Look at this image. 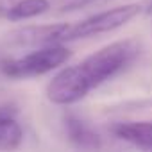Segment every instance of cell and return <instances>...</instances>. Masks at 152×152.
<instances>
[{
	"instance_id": "6da1fadb",
	"label": "cell",
	"mask_w": 152,
	"mask_h": 152,
	"mask_svg": "<svg viewBox=\"0 0 152 152\" xmlns=\"http://www.w3.org/2000/svg\"><path fill=\"white\" fill-rule=\"evenodd\" d=\"M138 52L140 47L132 39L113 41L83 61L59 70L48 81L45 95L56 106H72L127 68Z\"/></svg>"
},
{
	"instance_id": "7a4b0ae2",
	"label": "cell",
	"mask_w": 152,
	"mask_h": 152,
	"mask_svg": "<svg viewBox=\"0 0 152 152\" xmlns=\"http://www.w3.org/2000/svg\"><path fill=\"white\" fill-rule=\"evenodd\" d=\"M140 9H141V6H138V4H124V6H116V7L100 11V13L83 18L79 22L52 23L48 45H66L70 41L86 39L91 36L116 31V29L124 27L125 23H129L134 16H138Z\"/></svg>"
},
{
	"instance_id": "3957f363",
	"label": "cell",
	"mask_w": 152,
	"mask_h": 152,
	"mask_svg": "<svg viewBox=\"0 0 152 152\" xmlns=\"http://www.w3.org/2000/svg\"><path fill=\"white\" fill-rule=\"evenodd\" d=\"M72 52L66 45H43L20 57L6 59L0 64V72L9 79H31L45 75L70 59Z\"/></svg>"
},
{
	"instance_id": "277c9868",
	"label": "cell",
	"mask_w": 152,
	"mask_h": 152,
	"mask_svg": "<svg viewBox=\"0 0 152 152\" xmlns=\"http://www.w3.org/2000/svg\"><path fill=\"white\" fill-rule=\"evenodd\" d=\"M111 132L131 145L140 148H152V120L140 122H118L111 127Z\"/></svg>"
},
{
	"instance_id": "5b68a950",
	"label": "cell",
	"mask_w": 152,
	"mask_h": 152,
	"mask_svg": "<svg viewBox=\"0 0 152 152\" xmlns=\"http://www.w3.org/2000/svg\"><path fill=\"white\" fill-rule=\"evenodd\" d=\"M64 131L68 140L79 148H100L102 138L99 132H95L83 118L75 116L72 113L64 115Z\"/></svg>"
},
{
	"instance_id": "8992f818",
	"label": "cell",
	"mask_w": 152,
	"mask_h": 152,
	"mask_svg": "<svg viewBox=\"0 0 152 152\" xmlns=\"http://www.w3.org/2000/svg\"><path fill=\"white\" fill-rule=\"evenodd\" d=\"M23 141V129L16 120V111L0 106V150H15Z\"/></svg>"
},
{
	"instance_id": "52a82bcc",
	"label": "cell",
	"mask_w": 152,
	"mask_h": 152,
	"mask_svg": "<svg viewBox=\"0 0 152 152\" xmlns=\"http://www.w3.org/2000/svg\"><path fill=\"white\" fill-rule=\"evenodd\" d=\"M50 9L48 0H15L0 7V16L9 22H23L45 15Z\"/></svg>"
},
{
	"instance_id": "ba28073f",
	"label": "cell",
	"mask_w": 152,
	"mask_h": 152,
	"mask_svg": "<svg viewBox=\"0 0 152 152\" xmlns=\"http://www.w3.org/2000/svg\"><path fill=\"white\" fill-rule=\"evenodd\" d=\"M147 13H152V0L147 4Z\"/></svg>"
}]
</instances>
